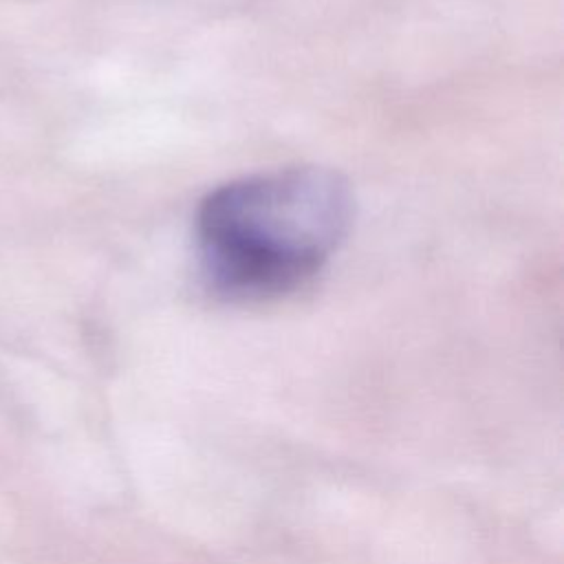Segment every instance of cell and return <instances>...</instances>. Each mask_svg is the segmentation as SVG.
Here are the masks:
<instances>
[{
    "label": "cell",
    "mask_w": 564,
    "mask_h": 564,
    "mask_svg": "<svg viewBox=\"0 0 564 564\" xmlns=\"http://www.w3.org/2000/svg\"><path fill=\"white\" fill-rule=\"evenodd\" d=\"M352 216L350 185L328 167L297 165L229 181L196 212L200 275L225 300L282 297L326 267Z\"/></svg>",
    "instance_id": "cell-1"
}]
</instances>
